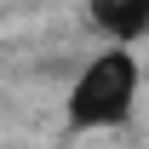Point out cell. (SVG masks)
I'll return each mask as SVG.
<instances>
[{
  "instance_id": "6da1fadb",
  "label": "cell",
  "mask_w": 149,
  "mask_h": 149,
  "mask_svg": "<svg viewBox=\"0 0 149 149\" xmlns=\"http://www.w3.org/2000/svg\"><path fill=\"white\" fill-rule=\"evenodd\" d=\"M132 97H138V57H126V40L115 46V52L92 57L86 74L74 80L69 92V126H115V120H126Z\"/></svg>"
},
{
  "instance_id": "7a4b0ae2",
  "label": "cell",
  "mask_w": 149,
  "mask_h": 149,
  "mask_svg": "<svg viewBox=\"0 0 149 149\" xmlns=\"http://www.w3.org/2000/svg\"><path fill=\"white\" fill-rule=\"evenodd\" d=\"M92 23L115 40H138L149 29V0H92Z\"/></svg>"
}]
</instances>
